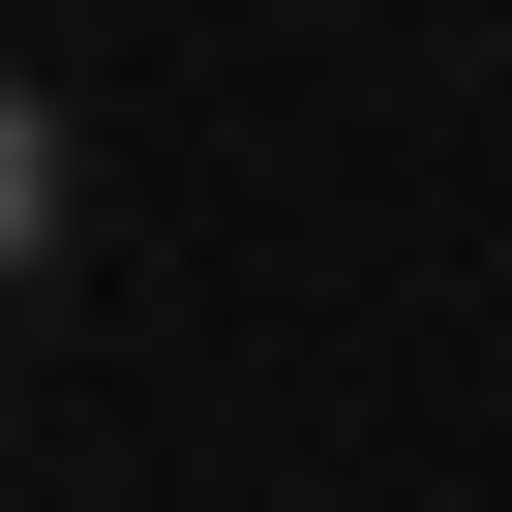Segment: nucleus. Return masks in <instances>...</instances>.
<instances>
[{
    "label": "nucleus",
    "instance_id": "obj_1",
    "mask_svg": "<svg viewBox=\"0 0 512 512\" xmlns=\"http://www.w3.org/2000/svg\"><path fill=\"white\" fill-rule=\"evenodd\" d=\"M61 211H91V151H61V91H31V61H0V302L61 272Z\"/></svg>",
    "mask_w": 512,
    "mask_h": 512
}]
</instances>
